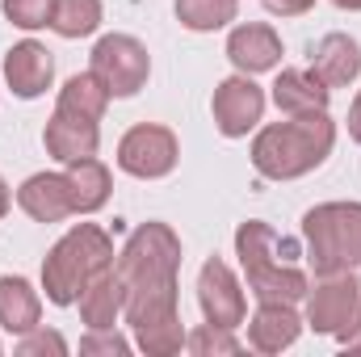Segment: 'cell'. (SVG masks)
Returning a JSON list of instances; mask_svg holds the SVG:
<instances>
[{
  "label": "cell",
  "mask_w": 361,
  "mask_h": 357,
  "mask_svg": "<svg viewBox=\"0 0 361 357\" xmlns=\"http://www.w3.org/2000/svg\"><path fill=\"white\" fill-rule=\"evenodd\" d=\"M4 80H8V89L17 92L21 101L42 97V92L51 89V80H55V59H51V51H47L42 42H34V38L17 42V47L4 55Z\"/></svg>",
  "instance_id": "11"
},
{
  "label": "cell",
  "mask_w": 361,
  "mask_h": 357,
  "mask_svg": "<svg viewBox=\"0 0 361 357\" xmlns=\"http://www.w3.org/2000/svg\"><path fill=\"white\" fill-rule=\"evenodd\" d=\"M0 8L17 30H42V25H51L55 0H0Z\"/></svg>",
  "instance_id": "25"
},
{
  "label": "cell",
  "mask_w": 361,
  "mask_h": 357,
  "mask_svg": "<svg viewBox=\"0 0 361 357\" xmlns=\"http://www.w3.org/2000/svg\"><path fill=\"white\" fill-rule=\"evenodd\" d=\"M118 277L126 282V298H147V294H177V269H180V240L169 223H143L130 231V240L118 253Z\"/></svg>",
  "instance_id": "3"
},
{
  "label": "cell",
  "mask_w": 361,
  "mask_h": 357,
  "mask_svg": "<svg viewBox=\"0 0 361 357\" xmlns=\"http://www.w3.org/2000/svg\"><path fill=\"white\" fill-rule=\"evenodd\" d=\"M105 265H114V240L101 227L80 223V227H72L47 253V261H42V290H47V298L55 307H72L80 298V290Z\"/></svg>",
  "instance_id": "4"
},
{
  "label": "cell",
  "mask_w": 361,
  "mask_h": 357,
  "mask_svg": "<svg viewBox=\"0 0 361 357\" xmlns=\"http://www.w3.org/2000/svg\"><path fill=\"white\" fill-rule=\"evenodd\" d=\"M336 341L349 349V353H361V290H357V307H353V315H349V324L336 332Z\"/></svg>",
  "instance_id": "28"
},
{
  "label": "cell",
  "mask_w": 361,
  "mask_h": 357,
  "mask_svg": "<svg viewBox=\"0 0 361 357\" xmlns=\"http://www.w3.org/2000/svg\"><path fill=\"white\" fill-rule=\"evenodd\" d=\"M261 4L269 8L273 17H302V13L315 8V0H261Z\"/></svg>",
  "instance_id": "29"
},
{
  "label": "cell",
  "mask_w": 361,
  "mask_h": 357,
  "mask_svg": "<svg viewBox=\"0 0 361 357\" xmlns=\"http://www.w3.org/2000/svg\"><path fill=\"white\" fill-rule=\"evenodd\" d=\"M17 206L34 219V223H63L68 214H76L72 206V189L63 173H34L17 189Z\"/></svg>",
  "instance_id": "14"
},
{
  "label": "cell",
  "mask_w": 361,
  "mask_h": 357,
  "mask_svg": "<svg viewBox=\"0 0 361 357\" xmlns=\"http://www.w3.org/2000/svg\"><path fill=\"white\" fill-rule=\"evenodd\" d=\"M63 177H68V189H72L76 214H92V210H101V206L109 202V169H105L97 156L72 160Z\"/></svg>",
  "instance_id": "20"
},
{
  "label": "cell",
  "mask_w": 361,
  "mask_h": 357,
  "mask_svg": "<svg viewBox=\"0 0 361 357\" xmlns=\"http://www.w3.org/2000/svg\"><path fill=\"white\" fill-rule=\"evenodd\" d=\"M336 8H349V13H361V0H332Z\"/></svg>",
  "instance_id": "32"
},
{
  "label": "cell",
  "mask_w": 361,
  "mask_h": 357,
  "mask_svg": "<svg viewBox=\"0 0 361 357\" xmlns=\"http://www.w3.org/2000/svg\"><path fill=\"white\" fill-rule=\"evenodd\" d=\"M311 72L328 85V89H345L361 76V47L349 34H328L319 38V47L311 51Z\"/></svg>",
  "instance_id": "18"
},
{
  "label": "cell",
  "mask_w": 361,
  "mask_h": 357,
  "mask_svg": "<svg viewBox=\"0 0 361 357\" xmlns=\"http://www.w3.org/2000/svg\"><path fill=\"white\" fill-rule=\"evenodd\" d=\"M235 13H240V0H177L180 25L193 34L223 30L227 21H235Z\"/></svg>",
  "instance_id": "22"
},
{
  "label": "cell",
  "mask_w": 361,
  "mask_h": 357,
  "mask_svg": "<svg viewBox=\"0 0 361 357\" xmlns=\"http://www.w3.org/2000/svg\"><path fill=\"white\" fill-rule=\"evenodd\" d=\"M38 315H42L38 290H34L25 277L4 273V277H0V328H8V332H30V328H38Z\"/></svg>",
  "instance_id": "19"
},
{
  "label": "cell",
  "mask_w": 361,
  "mask_h": 357,
  "mask_svg": "<svg viewBox=\"0 0 361 357\" xmlns=\"http://www.w3.org/2000/svg\"><path fill=\"white\" fill-rule=\"evenodd\" d=\"M214 126L227 135V139H244L248 131H257L261 114H265V92L261 85H252V76H227L219 89H214Z\"/></svg>",
  "instance_id": "10"
},
{
  "label": "cell",
  "mask_w": 361,
  "mask_h": 357,
  "mask_svg": "<svg viewBox=\"0 0 361 357\" xmlns=\"http://www.w3.org/2000/svg\"><path fill=\"white\" fill-rule=\"evenodd\" d=\"M290 253L294 248L290 244L281 248L273 227L261 223V219H248L235 231V257H240V269H244V282L261 303H302L307 298L311 282L298 265L286 261Z\"/></svg>",
  "instance_id": "2"
},
{
  "label": "cell",
  "mask_w": 361,
  "mask_h": 357,
  "mask_svg": "<svg viewBox=\"0 0 361 357\" xmlns=\"http://www.w3.org/2000/svg\"><path fill=\"white\" fill-rule=\"evenodd\" d=\"M42 143L47 152L59 160V164H72V160H89L101 147V126L92 118H80V114H68V109H55L47 131H42Z\"/></svg>",
  "instance_id": "12"
},
{
  "label": "cell",
  "mask_w": 361,
  "mask_h": 357,
  "mask_svg": "<svg viewBox=\"0 0 361 357\" xmlns=\"http://www.w3.org/2000/svg\"><path fill=\"white\" fill-rule=\"evenodd\" d=\"M302 240L315 277L361 265V202H324L302 214Z\"/></svg>",
  "instance_id": "5"
},
{
  "label": "cell",
  "mask_w": 361,
  "mask_h": 357,
  "mask_svg": "<svg viewBox=\"0 0 361 357\" xmlns=\"http://www.w3.org/2000/svg\"><path fill=\"white\" fill-rule=\"evenodd\" d=\"M227 59H231L235 72H244V76L273 72V68L281 63V38H277L273 25H261V21L235 25L231 38H227Z\"/></svg>",
  "instance_id": "13"
},
{
  "label": "cell",
  "mask_w": 361,
  "mask_h": 357,
  "mask_svg": "<svg viewBox=\"0 0 361 357\" xmlns=\"http://www.w3.org/2000/svg\"><path fill=\"white\" fill-rule=\"evenodd\" d=\"M76 307H80V320H85L89 328H114L118 315L126 311V282L118 277V269L114 265L101 269L89 286L80 290Z\"/></svg>",
  "instance_id": "16"
},
{
  "label": "cell",
  "mask_w": 361,
  "mask_h": 357,
  "mask_svg": "<svg viewBox=\"0 0 361 357\" xmlns=\"http://www.w3.org/2000/svg\"><path fill=\"white\" fill-rule=\"evenodd\" d=\"M105 105H109V89L97 72H80L72 76L63 89H59V105L55 109H68V114H80V118H92L101 122L105 118Z\"/></svg>",
  "instance_id": "21"
},
{
  "label": "cell",
  "mask_w": 361,
  "mask_h": 357,
  "mask_svg": "<svg viewBox=\"0 0 361 357\" xmlns=\"http://www.w3.org/2000/svg\"><path fill=\"white\" fill-rule=\"evenodd\" d=\"M8 202H13V198H8V185H4V177H0V219L8 214Z\"/></svg>",
  "instance_id": "31"
},
{
  "label": "cell",
  "mask_w": 361,
  "mask_h": 357,
  "mask_svg": "<svg viewBox=\"0 0 361 357\" xmlns=\"http://www.w3.org/2000/svg\"><path fill=\"white\" fill-rule=\"evenodd\" d=\"M336 143V122L324 114H298L290 122H273L252 139V169L269 181L307 177L332 156Z\"/></svg>",
  "instance_id": "1"
},
{
  "label": "cell",
  "mask_w": 361,
  "mask_h": 357,
  "mask_svg": "<svg viewBox=\"0 0 361 357\" xmlns=\"http://www.w3.org/2000/svg\"><path fill=\"white\" fill-rule=\"evenodd\" d=\"M302 332V315L294 311V303H261L257 315L248 320V345L257 353H281L298 341Z\"/></svg>",
  "instance_id": "15"
},
{
  "label": "cell",
  "mask_w": 361,
  "mask_h": 357,
  "mask_svg": "<svg viewBox=\"0 0 361 357\" xmlns=\"http://www.w3.org/2000/svg\"><path fill=\"white\" fill-rule=\"evenodd\" d=\"M357 290H361V277L353 269L328 273L315 286H307V298H302L307 303V328H315L319 337H336L349 324L353 307H357Z\"/></svg>",
  "instance_id": "8"
},
{
  "label": "cell",
  "mask_w": 361,
  "mask_h": 357,
  "mask_svg": "<svg viewBox=\"0 0 361 357\" xmlns=\"http://www.w3.org/2000/svg\"><path fill=\"white\" fill-rule=\"evenodd\" d=\"M185 349L193 357H235L244 353V345L231 337V328H219V324H202L185 337Z\"/></svg>",
  "instance_id": "24"
},
{
  "label": "cell",
  "mask_w": 361,
  "mask_h": 357,
  "mask_svg": "<svg viewBox=\"0 0 361 357\" xmlns=\"http://www.w3.org/2000/svg\"><path fill=\"white\" fill-rule=\"evenodd\" d=\"M328 101H332V89L315 72H307V68H286L273 80V105L281 114H290V118H298V114H324Z\"/></svg>",
  "instance_id": "17"
},
{
  "label": "cell",
  "mask_w": 361,
  "mask_h": 357,
  "mask_svg": "<svg viewBox=\"0 0 361 357\" xmlns=\"http://www.w3.org/2000/svg\"><path fill=\"white\" fill-rule=\"evenodd\" d=\"M17 353H21V357H38V353L63 357V353H68V341H63L59 332H47V328H30V332H21V345H17Z\"/></svg>",
  "instance_id": "26"
},
{
  "label": "cell",
  "mask_w": 361,
  "mask_h": 357,
  "mask_svg": "<svg viewBox=\"0 0 361 357\" xmlns=\"http://www.w3.org/2000/svg\"><path fill=\"white\" fill-rule=\"evenodd\" d=\"M180 160V143L169 126H156V122H143V126H130L118 143V169L130 173L139 181H160L177 169Z\"/></svg>",
  "instance_id": "7"
},
{
  "label": "cell",
  "mask_w": 361,
  "mask_h": 357,
  "mask_svg": "<svg viewBox=\"0 0 361 357\" xmlns=\"http://www.w3.org/2000/svg\"><path fill=\"white\" fill-rule=\"evenodd\" d=\"M101 25V0H55L51 30L59 38H89Z\"/></svg>",
  "instance_id": "23"
},
{
  "label": "cell",
  "mask_w": 361,
  "mask_h": 357,
  "mask_svg": "<svg viewBox=\"0 0 361 357\" xmlns=\"http://www.w3.org/2000/svg\"><path fill=\"white\" fill-rule=\"evenodd\" d=\"M197 307L206 315V324H219V328H240L244 315H248V303H244V290H240V277L231 273L227 261L210 257L202 273H197Z\"/></svg>",
  "instance_id": "9"
},
{
  "label": "cell",
  "mask_w": 361,
  "mask_h": 357,
  "mask_svg": "<svg viewBox=\"0 0 361 357\" xmlns=\"http://www.w3.org/2000/svg\"><path fill=\"white\" fill-rule=\"evenodd\" d=\"M349 135L361 143V92L353 97V105H349Z\"/></svg>",
  "instance_id": "30"
},
{
  "label": "cell",
  "mask_w": 361,
  "mask_h": 357,
  "mask_svg": "<svg viewBox=\"0 0 361 357\" xmlns=\"http://www.w3.org/2000/svg\"><path fill=\"white\" fill-rule=\"evenodd\" d=\"M89 72L105 80L109 97H135L152 76V55L130 34H105L89 55Z\"/></svg>",
  "instance_id": "6"
},
{
  "label": "cell",
  "mask_w": 361,
  "mask_h": 357,
  "mask_svg": "<svg viewBox=\"0 0 361 357\" xmlns=\"http://www.w3.org/2000/svg\"><path fill=\"white\" fill-rule=\"evenodd\" d=\"M80 353H109V357H126L130 353V341L118 337L114 328H89V337L80 341Z\"/></svg>",
  "instance_id": "27"
}]
</instances>
